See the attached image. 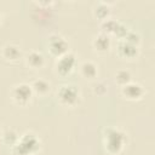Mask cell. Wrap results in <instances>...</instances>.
Here are the masks:
<instances>
[{
    "label": "cell",
    "mask_w": 155,
    "mask_h": 155,
    "mask_svg": "<svg viewBox=\"0 0 155 155\" xmlns=\"http://www.w3.org/2000/svg\"><path fill=\"white\" fill-rule=\"evenodd\" d=\"M102 143L108 154L119 155L128 143V134L120 127L108 126L102 132Z\"/></svg>",
    "instance_id": "cell-1"
},
{
    "label": "cell",
    "mask_w": 155,
    "mask_h": 155,
    "mask_svg": "<svg viewBox=\"0 0 155 155\" xmlns=\"http://www.w3.org/2000/svg\"><path fill=\"white\" fill-rule=\"evenodd\" d=\"M41 138L33 131H25L17 143L11 147L12 155H36L41 150Z\"/></svg>",
    "instance_id": "cell-2"
},
{
    "label": "cell",
    "mask_w": 155,
    "mask_h": 155,
    "mask_svg": "<svg viewBox=\"0 0 155 155\" xmlns=\"http://www.w3.org/2000/svg\"><path fill=\"white\" fill-rule=\"evenodd\" d=\"M56 98L58 103L67 108L76 107L81 99V91L74 84H63L57 88Z\"/></svg>",
    "instance_id": "cell-3"
},
{
    "label": "cell",
    "mask_w": 155,
    "mask_h": 155,
    "mask_svg": "<svg viewBox=\"0 0 155 155\" xmlns=\"http://www.w3.org/2000/svg\"><path fill=\"white\" fill-rule=\"evenodd\" d=\"M10 97L12 99V102L18 105V107H27L33 97H34V92L31 90L30 84L28 82H18L16 85L12 86L11 91H10Z\"/></svg>",
    "instance_id": "cell-4"
},
{
    "label": "cell",
    "mask_w": 155,
    "mask_h": 155,
    "mask_svg": "<svg viewBox=\"0 0 155 155\" xmlns=\"http://www.w3.org/2000/svg\"><path fill=\"white\" fill-rule=\"evenodd\" d=\"M46 47H47L48 53L54 58H58L70 51L68 40L58 33H52L48 35L47 41H46Z\"/></svg>",
    "instance_id": "cell-5"
},
{
    "label": "cell",
    "mask_w": 155,
    "mask_h": 155,
    "mask_svg": "<svg viewBox=\"0 0 155 155\" xmlns=\"http://www.w3.org/2000/svg\"><path fill=\"white\" fill-rule=\"evenodd\" d=\"M76 64H78V58H76V54L71 51L67 52L65 54L58 57L54 62V71L58 76L61 78H67L69 76L74 69L76 68Z\"/></svg>",
    "instance_id": "cell-6"
},
{
    "label": "cell",
    "mask_w": 155,
    "mask_h": 155,
    "mask_svg": "<svg viewBox=\"0 0 155 155\" xmlns=\"http://www.w3.org/2000/svg\"><path fill=\"white\" fill-rule=\"evenodd\" d=\"M120 92L125 99L132 101V102L140 101L145 96V88L143 87V85L136 81H131L127 85L120 87Z\"/></svg>",
    "instance_id": "cell-7"
},
{
    "label": "cell",
    "mask_w": 155,
    "mask_h": 155,
    "mask_svg": "<svg viewBox=\"0 0 155 155\" xmlns=\"http://www.w3.org/2000/svg\"><path fill=\"white\" fill-rule=\"evenodd\" d=\"M116 54L127 61H133L139 56V47L131 45L124 40H119L116 44Z\"/></svg>",
    "instance_id": "cell-8"
},
{
    "label": "cell",
    "mask_w": 155,
    "mask_h": 155,
    "mask_svg": "<svg viewBox=\"0 0 155 155\" xmlns=\"http://www.w3.org/2000/svg\"><path fill=\"white\" fill-rule=\"evenodd\" d=\"M0 54H1L4 61L10 62V63H16L21 58H23V52H22L21 47L18 45H16V44H12V42L5 44L1 47Z\"/></svg>",
    "instance_id": "cell-9"
},
{
    "label": "cell",
    "mask_w": 155,
    "mask_h": 155,
    "mask_svg": "<svg viewBox=\"0 0 155 155\" xmlns=\"http://www.w3.org/2000/svg\"><path fill=\"white\" fill-rule=\"evenodd\" d=\"M91 45H92V48L94 52H97L99 54H105L111 48V39L109 35H107L104 33H98L97 35L93 36Z\"/></svg>",
    "instance_id": "cell-10"
},
{
    "label": "cell",
    "mask_w": 155,
    "mask_h": 155,
    "mask_svg": "<svg viewBox=\"0 0 155 155\" xmlns=\"http://www.w3.org/2000/svg\"><path fill=\"white\" fill-rule=\"evenodd\" d=\"M24 63L29 69L33 70H39L41 68H44L45 65V56L41 51L38 50H30L29 52H27L24 54Z\"/></svg>",
    "instance_id": "cell-11"
},
{
    "label": "cell",
    "mask_w": 155,
    "mask_h": 155,
    "mask_svg": "<svg viewBox=\"0 0 155 155\" xmlns=\"http://www.w3.org/2000/svg\"><path fill=\"white\" fill-rule=\"evenodd\" d=\"M79 71L80 75L85 80H96L98 78V65L93 61H84L79 65Z\"/></svg>",
    "instance_id": "cell-12"
},
{
    "label": "cell",
    "mask_w": 155,
    "mask_h": 155,
    "mask_svg": "<svg viewBox=\"0 0 155 155\" xmlns=\"http://www.w3.org/2000/svg\"><path fill=\"white\" fill-rule=\"evenodd\" d=\"M92 15L98 21H105L110 18L111 15V4L107 1H98L92 7Z\"/></svg>",
    "instance_id": "cell-13"
},
{
    "label": "cell",
    "mask_w": 155,
    "mask_h": 155,
    "mask_svg": "<svg viewBox=\"0 0 155 155\" xmlns=\"http://www.w3.org/2000/svg\"><path fill=\"white\" fill-rule=\"evenodd\" d=\"M30 86H31V90H33L34 94L40 96V97H45L51 91V84L46 79H42V78L33 80Z\"/></svg>",
    "instance_id": "cell-14"
},
{
    "label": "cell",
    "mask_w": 155,
    "mask_h": 155,
    "mask_svg": "<svg viewBox=\"0 0 155 155\" xmlns=\"http://www.w3.org/2000/svg\"><path fill=\"white\" fill-rule=\"evenodd\" d=\"M19 136L21 134L15 128H6L5 131H2L0 139H1L4 145H7V147L11 148L17 143V140L19 139Z\"/></svg>",
    "instance_id": "cell-15"
},
{
    "label": "cell",
    "mask_w": 155,
    "mask_h": 155,
    "mask_svg": "<svg viewBox=\"0 0 155 155\" xmlns=\"http://www.w3.org/2000/svg\"><path fill=\"white\" fill-rule=\"evenodd\" d=\"M120 24V21L115 19V18H108L105 21H102L101 24H99V28H101V33H104L107 35H114L117 27Z\"/></svg>",
    "instance_id": "cell-16"
},
{
    "label": "cell",
    "mask_w": 155,
    "mask_h": 155,
    "mask_svg": "<svg viewBox=\"0 0 155 155\" xmlns=\"http://www.w3.org/2000/svg\"><path fill=\"white\" fill-rule=\"evenodd\" d=\"M114 80L120 87H122L132 81V73L128 69H119L114 75Z\"/></svg>",
    "instance_id": "cell-17"
},
{
    "label": "cell",
    "mask_w": 155,
    "mask_h": 155,
    "mask_svg": "<svg viewBox=\"0 0 155 155\" xmlns=\"http://www.w3.org/2000/svg\"><path fill=\"white\" fill-rule=\"evenodd\" d=\"M124 41L131 44V45H134V46H138L140 45V41H142V38H140V34L137 31V30H133V29H130L126 34V36L122 39Z\"/></svg>",
    "instance_id": "cell-18"
},
{
    "label": "cell",
    "mask_w": 155,
    "mask_h": 155,
    "mask_svg": "<svg viewBox=\"0 0 155 155\" xmlns=\"http://www.w3.org/2000/svg\"><path fill=\"white\" fill-rule=\"evenodd\" d=\"M92 91H93V93L97 94V96H103V94L108 91V87H107L105 82H103V81H97V82L93 84Z\"/></svg>",
    "instance_id": "cell-19"
},
{
    "label": "cell",
    "mask_w": 155,
    "mask_h": 155,
    "mask_svg": "<svg viewBox=\"0 0 155 155\" xmlns=\"http://www.w3.org/2000/svg\"><path fill=\"white\" fill-rule=\"evenodd\" d=\"M128 30H130V28H128L126 24H124L122 22H120V24H119V27H117V29H116L114 36L117 38V41H119V40H122V39L126 36V34H127Z\"/></svg>",
    "instance_id": "cell-20"
},
{
    "label": "cell",
    "mask_w": 155,
    "mask_h": 155,
    "mask_svg": "<svg viewBox=\"0 0 155 155\" xmlns=\"http://www.w3.org/2000/svg\"><path fill=\"white\" fill-rule=\"evenodd\" d=\"M34 4H35V5H38L39 7L48 8L50 6H53V5H54V1H35Z\"/></svg>",
    "instance_id": "cell-21"
},
{
    "label": "cell",
    "mask_w": 155,
    "mask_h": 155,
    "mask_svg": "<svg viewBox=\"0 0 155 155\" xmlns=\"http://www.w3.org/2000/svg\"><path fill=\"white\" fill-rule=\"evenodd\" d=\"M1 23H2V16H1V13H0V25H1Z\"/></svg>",
    "instance_id": "cell-22"
},
{
    "label": "cell",
    "mask_w": 155,
    "mask_h": 155,
    "mask_svg": "<svg viewBox=\"0 0 155 155\" xmlns=\"http://www.w3.org/2000/svg\"><path fill=\"white\" fill-rule=\"evenodd\" d=\"M1 133H2V131H1V128H0V138H1Z\"/></svg>",
    "instance_id": "cell-23"
}]
</instances>
